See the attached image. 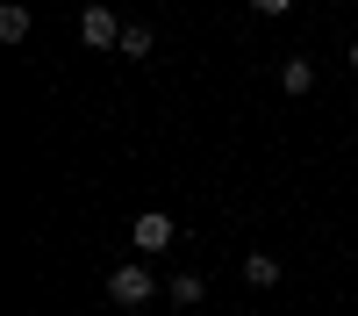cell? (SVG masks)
<instances>
[{
    "instance_id": "ba28073f",
    "label": "cell",
    "mask_w": 358,
    "mask_h": 316,
    "mask_svg": "<svg viewBox=\"0 0 358 316\" xmlns=\"http://www.w3.org/2000/svg\"><path fill=\"white\" fill-rule=\"evenodd\" d=\"M122 50H129V57H151V50H158V36H151L143 22H129V29H122Z\"/></svg>"
},
{
    "instance_id": "277c9868",
    "label": "cell",
    "mask_w": 358,
    "mask_h": 316,
    "mask_svg": "<svg viewBox=\"0 0 358 316\" xmlns=\"http://www.w3.org/2000/svg\"><path fill=\"white\" fill-rule=\"evenodd\" d=\"M244 280L251 287H280V259L273 252H244Z\"/></svg>"
},
{
    "instance_id": "52a82bcc",
    "label": "cell",
    "mask_w": 358,
    "mask_h": 316,
    "mask_svg": "<svg viewBox=\"0 0 358 316\" xmlns=\"http://www.w3.org/2000/svg\"><path fill=\"white\" fill-rule=\"evenodd\" d=\"M0 36H8V43L29 36V8H22V0H8V8H0Z\"/></svg>"
},
{
    "instance_id": "30bf717a",
    "label": "cell",
    "mask_w": 358,
    "mask_h": 316,
    "mask_svg": "<svg viewBox=\"0 0 358 316\" xmlns=\"http://www.w3.org/2000/svg\"><path fill=\"white\" fill-rule=\"evenodd\" d=\"M351 72H358V43H351Z\"/></svg>"
},
{
    "instance_id": "5b68a950",
    "label": "cell",
    "mask_w": 358,
    "mask_h": 316,
    "mask_svg": "<svg viewBox=\"0 0 358 316\" xmlns=\"http://www.w3.org/2000/svg\"><path fill=\"white\" fill-rule=\"evenodd\" d=\"M308 86H315V65L308 57H287L280 65V94H308Z\"/></svg>"
},
{
    "instance_id": "3957f363",
    "label": "cell",
    "mask_w": 358,
    "mask_h": 316,
    "mask_svg": "<svg viewBox=\"0 0 358 316\" xmlns=\"http://www.w3.org/2000/svg\"><path fill=\"white\" fill-rule=\"evenodd\" d=\"M129 238H136V252H165L179 230H172V216H165V209H151V216H136V223H129Z\"/></svg>"
},
{
    "instance_id": "7a4b0ae2",
    "label": "cell",
    "mask_w": 358,
    "mask_h": 316,
    "mask_svg": "<svg viewBox=\"0 0 358 316\" xmlns=\"http://www.w3.org/2000/svg\"><path fill=\"white\" fill-rule=\"evenodd\" d=\"M108 295L122 302V309H143V302L158 295V280L143 273V266H115V273H108Z\"/></svg>"
},
{
    "instance_id": "6da1fadb",
    "label": "cell",
    "mask_w": 358,
    "mask_h": 316,
    "mask_svg": "<svg viewBox=\"0 0 358 316\" xmlns=\"http://www.w3.org/2000/svg\"><path fill=\"white\" fill-rule=\"evenodd\" d=\"M122 29H129V22L115 15V8H101V0H94V8L79 15V43H86V50H122Z\"/></svg>"
},
{
    "instance_id": "8992f818",
    "label": "cell",
    "mask_w": 358,
    "mask_h": 316,
    "mask_svg": "<svg viewBox=\"0 0 358 316\" xmlns=\"http://www.w3.org/2000/svg\"><path fill=\"white\" fill-rule=\"evenodd\" d=\"M165 295H172L179 309H194V302L208 295V287H201V273H172V287H165Z\"/></svg>"
},
{
    "instance_id": "9c48e42d",
    "label": "cell",
    "mask_w": 358,
    "mask_h": 316,
    "mask_svg": "<svg viewBox=\"0 0 358 316\" xmlns=\"http://www.w3.org/2000/svg\"><path fill=\"white\" fill-rule=\"evenodd\" d=\"M251 8H258V15H287L294 0H251Z\"/></svg>"
}]
</instances>
